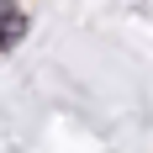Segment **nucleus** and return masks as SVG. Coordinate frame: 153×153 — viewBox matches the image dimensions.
<instances>
[{"instance_id": "1", "label": "nucleus", "mask_w": 153, "mask_h": 153, "mask_svg": "<svg viewBox=\"0 0 153 153\" xmlns=\"http://www.w3.org/2000/svg\"><path fill=\"white\" fill-rule=\"evenodd\" d=\"M21 32H27V16H21V5H16V0H0V48H11Z\"/></svg>"}]
</instances>
